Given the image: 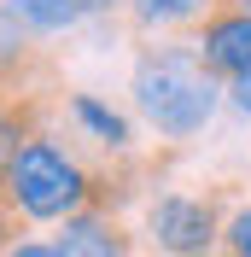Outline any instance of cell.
Returning <instances> with one entry per match:
<instances>
[{"mask_svg":"<svg viewBox=\"0 0 251 257\" xmlns=\"http://www.w3.org/2000/svg\"><path fill=\"white\" fill-rule=\"evenodd\" d=\"M228 88H234V105H239V111H251V76L245 82H228Z\"/></svg>","mask_w":251,"mask_h":257,"instance_id":"cell-10","label":"cell"},{"mask_svg":"<svg viewBox=\"0 0 251 257\" xmlns=\"http://www.w3.org/2000/svg\"><path fill=\"white\" fill-rule=\"evenodd\" d=\"M199 59L210 76L222 82H245L251 76V12H222L204 24V41H199Z\"/></svg>","mask_w":251,"mask_h":257,"instance_id":"cell-4","label":"cell"},{"mask_svg":"<svg viewBox=\"0 0 251 257\" xmlns=\"http://www.w3.org/2000/svg\"><path fill=\"white\" fill-rule=\"evenodd\" d=\"M135 99H141V111L152 117L158 135L187 141V135H199V128L210 123V111H216V82H210L204 59L170 47V53L141 59V70H135Z\"/></svg>","mask_w":251,"mask_h":257,"instance_id":"cell-1","label":"cell"},{"mask_svg":"<svg viewBox=\"0 0 251 257\" xmlns=\"http://www.w3.org/2000/svg\"><path fill=\"white\" fill-rule=\"evenodd\" d=\"M146 228L170 257H210V245H216V210L187 193H164L146 210Z\"/></svg>","mask_w":251,"mask_h":257,"instance_id":"cell-3","label":"cell"},{"mask_svg":"<svg viewBox=\"0 0 251 257\" xmlns=\"http://www.w3.org/2000/svg\"><path fill=\"white\" fill-rule=\"evenodd\" d=\"M53 251L59 257H123V240H117V228L99 222V216H70Z\"/></svg>","mask_w":251,"mask_h":257,"instance_id":"cell-5","label":"cell"},{"mask_svg":"<svg viewBox=\"0 0 251 257\" xmlns=\"http://www.w3.org/2000/svg\"><path fill=\"white\" fill-rule=\"evenodd\" d=\"M12 18H24L35 30H64L76 18V0H12Z\"/></svg>","mask_w":251,"mask_h":257,"instance_id":"cell-7","label":"cell"},{"mask_svg":"<svg viewBox=\"0 0 251 257\" xmlns=\"http://www.w3.org/2000/svg\"><path fill=\"white\" fill-rule=\"evenodd\" d=\"M70 111H76L82 123L94 128V135H99V141H105V146H123V141H129V123H123V117H117V111H105L99 99L76 94V99H70Z\"/></svg>","mask_w":251,"mask_h":257,"instance_id":"cell-6","label":"cell"},{"mask_svg":"<svg viewBox=\"0 0 251 257\" xmlns=\"http://www.w3.org/2000/svg\"><path fill=\"white\" fill-rule=\"evenodd\" d=\"M12 257H59L53 245H12Z\"/></svg>","mask_w":251,"mask_h":257,"instance_id":"cell-12","label":"cell"},{"mask_svg":"<svg viewBox=\"0 0 251 257\" xmlns=\"http://www.w3.org/2000/svg\"><path fill=\"white\" fill-rule=\"evenodd\" d=\"M0 234H6V222H0Z\"/></svg>","mask_w":251,"mask_h":257,"instance_id":"cell-14","label":"cell"},{"mask_svg":"<svg viewBox=\"0 0 251 257\" xmlns=\"http://www.w3.org/2000/svg\"><path fill=\"white\" fill-rule=\"evenodd\" d=\"M193 12H204V0H141L146 24H175V18H193Z\"/></svg>","mask_w":251,"mask_h":257,"instance_id":"cell-8","label":"cell"},{"mask_svg":"<svg viewBox=\"0 0 251 257\" xmlns=\"http://www.w3.org/2000/svg\"><path fill=\"white\" fill-rule=\"evenodd\" d=\"M6 18H12V12H0V53H18V35L6 30Z\"/></svg>","mask_w":251,"mask_h":257,"instance_id":"cell-11","label":"cell"},{"mask_svg":"<svg viewBox=\"0 0 251 257\" xmlns=\"http://www.w3.org/2000/svg\"><path fill=\"white\" fill-rule=\"evenodd\" d=\"M6 193L18 199V210H30V216H70L82 210L88 199V176H82L76 164L64 158L53 141H24L6 164Z\"/></svg>","mask_w":251,"mask_h":257,"instance_id":"cell-2","label":"cell"},{"mask_svg":"<svg viewBox=\"0 0 251 257\" xmlns=\"http://www.w3.org/2000/svg\"><path fill=\"white\" fill-rule=\"evenodd\" d=\"M222 240H228V257H251V205L228 222V234H222Z\"/></svg>","mask_w":251,"mask_h":257,"instance_id":"cell-9","label":"cell"},{"mask_svg":"<svg viewBox=\"0 0 251 257\" xmlns=\"http://www.w3.org/2000/svg\"><path fill=\"white\" fill-rule=\"evenodd\" d=\"M234 12H251V0H234Z\"/></svg>","mask_w":251,"mask_h":257,"instance_id":"cell-13","label":"cell"}]
</instances>
